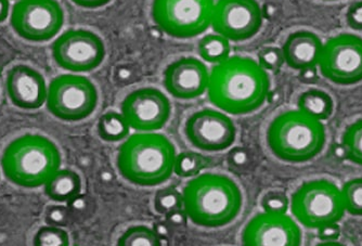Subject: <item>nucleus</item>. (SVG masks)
Returning <instances> with one entry per match:
<instances>
[{"instance_id":"nucleus-1","label":"nucleus","mask_w":362,"mask_h":246,"mask_svg":"<svg viewBox=\"0 0 362 246\" xmlns=\"http://www.w3.org/2000/svg\"><path fill=\"white\" fill-rule=\"evenodd\" d=\"M270 78L257 61L235 56L216 64L209 73V101L233 115L255 112L267 100Z\"/></svg>"},{"instance_id":"nucleus-2","label":"nucleus","mask_w":362,"mask_h":246,"mask_svg":"<svg viewBox=\"0 0 362 246\" xmlns=\"http://www.w3.org/2000/svg\"><path fill=\"white\" fill-rule=\"evenodd\" d=\"M184 209L195 225L221 228L233 223L243 205L239 186L226 175H197L185 187Z\"/></svg>"},{"instance_id":"nucleus-3","label":"nucleus","mask_w":362,"mask_h":246,"mask_svg":"<svg viewBox=\"0 0 362 246\" xmlns=\"http://www.w3.org/2000/svg\"><path fill=\"white\" fill-rule=\"evenodd\" d=\"M176 156L175 146L166 136L134 134L119 148L117 170L124 179L136 186H160L172 177Z\"/></svg>"},{"instance_id":"nucleus-4","label":"nucleus","mask_w":362,"mask_h":246,"mask_svg":"<svg viewBox=\"0 0 362 246\" xmlns=\"http://www.w3.org/2000/svg\"><path fill=\"white\" fill-rule=\"evenodd\" d=\"M61 160L54 141L45 136L26 134L6 146L1 168L12 184L26 189L40 188L60 170Z\"/></svg>"},{"instance_id":"nucleus-5","label":"nucleus","mask_w":362,"mask_h":246,"mask_svg":"<svg viewBox=\"0 0 362 246\" xmlns=\"http://www.w3.org/2000/svg\"><path fill=\"white\" fill-rule=\"evenodd\" d=\"M325 141V125L300 110L274 117L267 130L270 151L284 162H308L320 154Z\"/></svg>"},{"instance_id":"nucleus-6","label":"nucleus","mask_w":362,"mask_h":246,"mask_svg":"<svg viewBox=\"0 0 362 246\" xmlns=\"http://www.w3.org/2000/svg\"><path fill=\"white\" fill-rule=\"evenodd\" d=\"M295 219L306 228L319 229L339 223L345 215L341 189L327 179H316L298 187L291 199Z\"/></svg>"},{"instance_id":"nucleus-7","label":"nucleus","mask_w":362,"mask_h":246,"mask_svg":"<svg viewBox=\"0 0 362 246\" xmlns=\"http://www.w3.org/2000/svg\"><path fill=\"white\" fill-rule=\"evenodd\" d=\"M214 0H153L152 19L170 37L188 40L211 26Z\"/></svg>"},{"instance_id":"nucleus-8","label":"nucleus","mask_w":362,"mask_h":246,"mask_svg":"<svg viewBox=\"0 0 362 246\" xmlns=\"http://www.w3.org/2000/svg\"><path fill=\"white\" fill-rule=\"evenodd\" d=\"M99 95L93 81L81 75L63 74L52 79L47 93V109L57 119L79 122L97 109Z\"/></svg>"},{"instance_id":"nucleus-9","label":"nucleus","mask_w":362,"mask_h":246,"mask_svg":"<svg viewBox=\"0 0 362 246\" xmlns=\"http://www.w3.org/2000/svg\"><path fill=\"white\" fill-rule=\"evenodd\" d=\"M63 23L64 12L57 0H19L12 8V28L28 42L52 40Z\"/></svg>"},{"instance_id":"nucleus-10","label":"nucleus","mask_w":362,"mask_h":246,"mask_svg":"<svg viewBox=\"0 0 362 246\" xmlns=\"http://www.w3.org/2000/svg\"><path fill=\"white\" fill-rule=\"evenodd\" d=\"M320 73L339 86H351L362 81V38L355 34H341L323 45Z\"/></svg>"},{"instance_id":"nucleus-11","label":"nucleus","mask_w":362,"mask_h":246,"mask_svg":"<svg viewBox=\"0 0 362 246\" xmlns=\"http://www.w3.org/2000/svg\"><path fill=\"white\" fill-rule=\"evenodd\" d=\"M52 58L63 70L86 73L99 68L105 58V42L95 33L69 30L52 44Z\"/></svg>"},{"instance_id":"nucleus-12","label":"nucleus","mask_w":362,"mask_h":246,"mask_svg":"<svg viewBox=\"0 0 362 246\" xmlns=\"http://www.w3.org/2000/svg\"><path fill=\"white\" fill-rule=\"evenodd\" d=\"M121 111L130 128L140 133H153L170 121L172 105L160 89L144 87L126 95Z\"/></svg>"},{"instance_id":"nucleus-13","label":"nucleus","mask_w":362,"mask_h":246,"mask_svg":"<svg viewBox=\"0 0 362 246\" xmlns=\"http://www.w3.org/2000/svg\"><path fill=\"white\" fill-rule=\"evenodd\" d=\"M262 11L257 0H218L211 24L218 35L233 42H244L259 32Z\"/></svg>"},{"instance_id":"nucleus-14","label":"nucleus","mask_w":362,"mask_h":246,"mask_svg":"<svg viewBox=\"0 0 362 246\" xmlns=\"http://www.w3.org/2000/svg\"><path fill=\"white\" fill-rule=\"evenodd\" d=\"M185 134L193 146L206 152L229 149L237 138V128L233 119L223 112L203 109L187 119Z\"/></svg>"},{"instance_id":"nucleus-15","label":"nucleus","mask_w":362,"mask_h":246,"mask_svg":"<svg viewBox=\"0 0 362 246\" xmlns=\"http://www.w3.org/2000/svg\"><path fill=\"white\" fill-rule=\"evenodd\" d=\"M298 223L286 214L259 213L242 231V246H302Z\"/></svg>"},{"instance_id":"nucleus-16","label":"nucleus","mask_w":362,"mask_h":246,"mask_svg":"<svg viewBox=\"0 0 362 246\" xmlns=\"http://www.w3.org/2000/svg\"><path fill=\"white\" fill-rule=\"evenodd\" d=\"M209 81L206 65L194 57L178 59L170 63L164 72L166 90L180 100H192L204 95Z\"/></svg>"},{"instance_id":"nucleus-17","label":"nucleus","mask_w":362,"mask_h":246,"mask_svg":"<svg viewBox=\"0 0 362 246\" xmlns=\"http://www.w3.org/2000/svg\"><path fill=\"white\" fill-rule=\"evenodd\" d=\"M10 101L22 110H37L47 100L48 89L44 76L30 65L18 64L10 69L6 78Z\"/></svg>"},{"instance_id":"nucleus-18","label":"nucleus","mask_w":362,"mask_h":246,"mask_svg":"<svg viewBox=\"0 0 362 246\" xmlns=\"http://www.w3.org/2000/svg\"><path fill=\"white\" fill-rule=\"evenodd\" d=\"M322 49V40L317 34L309 30H298L288 36L282 47L284 62L298 71L316 68Z\"/></svg>"},{"instance_id":"nucleus-19","label":"nucleus","mask_w":362,"mask_h":246,"mask_svg":"<svg viewBox=\"0 0 362 246\" xmlns=\"http://www.w3.org/2000/svg\"><path fill=\"white\" fill-rule=\"evenodd\" d=\"M81 191V179L72 170H59L45 184V193L57 203H68Z\"/></svg>"},{"instance_id":"nucleus-20","label":"nucleus","mask_w":362,"mask_h":246,"mask_svg":"<svg viewBox=\"0 0 362 246\" xmlns=\"http://www.w3.org/2000/svg\"><path fill=\"white\" fill-rule=\"evenodd\" d=\"M300 111L308 114L318 121H325L332 115L334 102L332 97L320 89H309L298 98Z\"/></svg>"},{"instance_id":"nucleus-21","label":"nucleus","mask_w":362,"mask_h":246,"mask_svg":"<svg viewBox=\"0 0 362 246\" xmlns=\"http://www.w3.org/2000/svg\"><path fill=\"white\" fill-rule=\"evenodd\" d=\"M130 127L122 113L110 111L103 114L98 123V134L107 142H119L129 135Z\"/></svg>"},{"instance_id":"nucleus-22","label":"nucleus","mask_w":362,"mask_h":246,"mask_svg":"<svg viewBox=\"0 0 362 246\" xmlns=\"http://www.w3.org/2000/svg\"><path fill=\"white\" fill-rule=\"evenodd\" d=\"M197 50L203 60L219 64L229 58L231 47H230L229 40L223 36L218 34H209L200 40Z\"/></svg>"},{"instance_id":"nucleus-23","label":"nucleus","mask_w":362,"mask_h":246,"mask_svg":"<svg viewBox=\"0 0 362 246\" xmlns=\"http://www.w3.org/2000/svg\"><path fill=\"white\" fill-rule=\"evenodd\" d=\"M117 246H162V240L146 226H133L119 237Z\"/></svg>"},{"instance_id":"nucleus-24","label":"nucleus","mask_w":362,"mask_h":246,"mask_svg":"<svg viewBox=\"0 0 362 246\" xmlns=\"http://www.w3.org/2000/svg\"><path fill=\"white\" fill-rule=\"evenodd\" d=\"M341 146L346 150L347 160L362 166V119L354 122L341 136Z\"/></svg>"},{"instance_id":"nucleus-25","label":"nucleus","mask_w":362,"mask_h":246,"mask_svg":"<svg viewBox=\"0 0 362 246\" xmlns=\"http://www.w3.org/2000/svg\"><path fill=\"white\" fill-rule=\"evenodd\" d=\"M207 166L206 158L197 152H181L176 156L174 172L181 178H192Z\"/></svg>"},{"instance_id":"nucleus-26","label":"nucleus","mask_w":362,"mask_h":246,"mask_svg":"<svg viewBox=\"0 0 362 246\" xmlns=\"http://www.w3.org/2000/svg\"><path fill=\"white\" fill-rule=\"evenodd\" d=\"M341 193L345 211L354 216H362V177L345 182Z\"/></svg>"},{"instance_id":"nucleus-27","label":"nucleus","mask_w":362,"mask_h":246,"mask_svg":"<svg viewBox=\"0 0 362 246\" xmlns=\"http://www.w3.org/2000/svg\"><path fill=\"white\" fill-rule=\"evenodd\" d=\"M154 209L160 214L166 215L170 211L184 209L182 194L174 187L160 189L154 198Z\"/></svg>"},{"instance_id":"nucleus-28","label":"nucleus","mask_w":362,"mask_h":246,"mask_svg":"<svg viewBox=\"0 0 362 246\" xmlns=\"http://www.w3.org/2000/svg\"><path fill=\"white\" fill-rule=\"evenodd\" d=\"M33 246H70V237L62 228L46 226L34 235Z\"/></svg>"},{"instance_id":"nucleus-29","label":"nucleus","mask_w":362,"mask_h":246,"mask_svg":"<svg viewBox=\"0 0 362 246\" xmlns=\"http://www.w3.org/2000/svg\"><path fill=\"white\" fill-rule=\"evenodd\" d=\"M72 221H81L90 217L95 211V201L87 194L76 195L66 203Z\"/></svg>"},{"instance_id":"nucleus-30","label":"nucleus","mask_w":362,"mask_h":246,"mask_svg":"<svg viewBox=\"0 0 362 246\" xmlns=\"http://www.w3.org/2000/svg\"><path fill=\"white\" fill-rule=\"evenodd\" d=\"M288 197L281 191H270L264 195L262 200V207L266 213L272 214H286L288 209Z\"/></svg>"},{"instance_id":"nucleus-31","label":"nucleus","mask_w":362,"mask_h":246,"mask_svg":"<svg viewBox=\"0 0 362 246\" xmlns=\"http://www.w3.org/2000/svg\"><path fill=\"white\" fill-rule=\"evenodd\" d=\"M258 61L260 66L265 69L266 71L280 70L284 63V52L282 49L276 48V47H268L260 50L258 54Z\"/></svg>"},{"instance_id":"nucleus-32","label":"nucleus","mask_w":362,"mask_h":246,"mask_svg":"<svg viewBox=\"0 0 362 246\" xmlns=\"http://www.w3.org/2000/svg\"><path fill=\"white\" fill-rule=\"evenodd\" d=\"M45 221L48 223V226L61 228L69 225L72 221V217H71L68 206L57 204L48 207L46 215H45Z\"/></svg>"},{"instance_id":"nucleus-33","label":"nucleus","mask_w":362,"mask_h":246,"mask_svg":"<svg viewBox=\"0 0 362 246\" xmlns=\"http://www.w3.org/2000/svg\"><path fill=\"white\" fill-rule=\"evenodd\" d=\"M228 163L231 168L237 170H243L251 165V154L242 148H235L230 152Z\"/></svg>"},{"instance_id":"nucleus-34","label":"nucleus","mask_w":362,"mask_h":246,"mask_svg":"<svg viewBox=\"0 0 362 246\" xmlns=\"http://www.w3.org/2000/svg\"><path fill=\"white\" fill-rule=\"evenodd\" d=\"M346 21L353 30L362 32V1H357L349 8Z\"/></svg>"},{"instance_id":"nucleus-35","label":"nucleus","mask_w":362,"mask_h":246,"mask_svg":"<svg viewBox=\"0 0 362 246\" xmlns=\"http://www.w3.org/2000/svg\"><path fill=\"white\" fill-rule=\"evenodd\" d=\"M188 219L186 211H185L184 209H181L170 211V213L166 214L164 221L170 225L173 230H175V229H179V228L186 227Z\"/></svg>"},{"instance_id":"nucleus-36","label":"nucleus","mask_w":362,"mask_h":246,"mask_svg":"<svg viewBox=\"0 0 362 246\" xmlns=\"http://www.w3.org/2000/svg\"><path fill=\"white\" fill-rule=\"evenodd\" d=\"M341 235V227L339 223H330L318 229L319 239L322 241H337Z\"/></svg>"},{"instance_id":"nucleus-37","label":"nucleus","mask_w":362,"mask_h":246,"mask_svg":"<svg viewBox=\"0 0 362 246\" xmlns=\"http://www.w3.org/2000/svg\"><path fill=\"white\" fill-rule=\"evenodd\" d=\"M75 5L86 9H98V8L105 7L107 4L111 3L112 0H71Z\"/></svg>"},{"instance_id":"nucleus-38","label":"nucleus","mask_w":362,"mask_h":246,"mask_svg":"<svg viewBox=\"0 0 362 246\" xmlns=\"http://www.w3.org/2000/svg\"><path fill=\"white\" fill-rule=\"evenodd\" d=\"M153 230L160 240H168V238L173 235L172 228L170 227V225H168L164 219L158 221V223L154 225Z\"/></svg>"},{"instance_id":"nucleus-39","label":"nucleus","mask_w":362,"mask_h":246,"mask_svg":"<svg viewBox=\"0 0 362 246\" xmlns=\"http://www.w3.org/2000/svg\"><path fill=\"white\" fill-rule=\"evenodd\" d=\"M300 77L306 84H315L318 81V72L316 68H308L300 71Z\"/></svg>"},{"instance_id":"nucleus-40","label":"nucleus","mask_w":362,"mask_h":246,"mask_svg":"<svg viewBox=\"0 0 362 246\" xmlns=\"http://www.w3.org/2000/svg\"><path fill=\"white\" fill-rule=\"evenodd\" d=\"M9 0H0V24L7 20L9 16Z\"/></svg>"},{"instance_id":"nucleus-41","label":"nucleus","mask_w":362,"mask_h":246,"mask_svg":"<svg viewBox=\"0 0 362 246\" xmlns=\"http://www.w3.org/2000/svg\"><path fill=\"white\" fill-rule=\"evenodd\" d=\"M333 152H334V156L339 158V160H347L346 150H345V148L341 144L335 146V149Z\"/></svg>"},{"instance_id":"nucleus-42","label":"nucleus","mask_w":362,"mask_h":246,"mask_svg":"<svg viewBox=\"0 0 362 246\" xmlns=\"http://www.w3.org/2000/svg\"><path fill=\"white\" fill-rule=\"evenodd\" d=\"M316 246H346L345 244L339 243L337 241H323L321 243L317 244Z\"/></svg>"},{"instance_id":"nucleus-43","label":"nucleus","mask_w":362,"mask_h":246,"mask_svg":"<svg viewBox=\"0 0 362 246\" xmlns=\"http://www.w3.org/2000/svg\"><path fill=\"white\" fill-rule=\"evenodd\" d=\"M323 1H337V0H323Z\"/></svg>"},{"instance_id":"nucleus-44","label":"nucleus","mask_w":362,"mask_h":246,"mask_svg":"<svg viewBox=\"0 0 362 246\" xmlns=\"http://www.w3.org/2000/svg\"><path fill=\"white\" fill-rule=\"evenodd\" d=\"M1 68H3V65H1V62H0V71H1Z\"/></svg>"}]
</instances>
